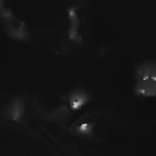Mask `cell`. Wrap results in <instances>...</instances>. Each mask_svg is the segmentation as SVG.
<instances>
[{"mask_svg": "<svg viewBox=\"0 0 156 156\" xmlns=\"http://www.w3.org/2000/svg\"><path fill=\"white\" fill-rule=\"evenodd\" d=\"M92 129H93V126L91 124L84 123V124H82L78 127L77 130L79 132H81L82 134H89V132L92 130Z\"/></svg>", "mask_w": 156, "mask_h": 156, "instance_id": "5b68a950", "label": "cell"}, {"mask_svg": "<svg viewBox=\"0 0 156 156\" xmlns=\"http://www.w3.org/2000/svg\"><path fill=\"white\" fill-rule=\"evenodd\" d=\"M135 76L137 95L144 98L156 96V62L142 63L138 67Z\"/></svg>", "mask_w": 156, "mask_h": 156, "instance_id": "6da1fadb", "label": "cell"}, {"mask_svg": "<svg viewBox=\"0 0 156 156\" xmlns=\"http://www.w3.org/2000/svg\"><path fill=\"white\" fill-rule=\"evenodd\" d=\"M3 9V0H0V9Z\"/></svg>", "mask_w": 156, "mask_h": 156, "instance_id": "8992f818", "label": "cell"}, {"mask_svg": "<svg viewBox=\"0 0 156 156\" xmlns=\"http://www.w3.org/2000/svg\"><path fill=\"white\" fill-rule=\"evenodd\" d=\"M24 113V107L20 101H16L12 104L11 108H9V115L10 118L14 120H20Z\"/></svg>", "mask_w": 156, "mask_h": 156, "instance_id": "277c9868", "label": "cell"}, {"mask_svg": "<svg viewBox=\"0 0 156 156\" xmlns=\"http://www.w3.org/2000/svg\"><path fill=\"white\" fill-rule=\"evenodd\" d=\"M0 17L2 28L9 37L19 41H24L28 38L29 34L26 25L11 10L3 8L0 9Z\"/></svg>", "mask_w": 156, "mask_h": 156, "instance_id": "7a4b0ae2", "label": "cell"}, {"mask_svg": "<svg viewBox=\"0 0 156 156\" xmlns=\"http://www.w3.org/2000/svg\"><path fill=\"white\" fill-rule=\"evenodd\" d=\"M89 101V96L82 90L74 91L69 98L70 107L73 110H77L81 108L84 105H86Z\"/></svg>", "mask_w": 156, "mask_h": 156, "instance_id": "3957f363", "label": "cell"}]
</instances>
